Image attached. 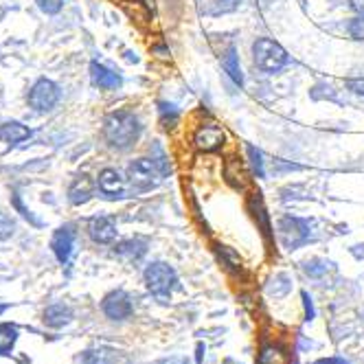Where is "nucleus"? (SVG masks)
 I'll return each mask as SVG.
<instances>
[{"label":"nucleus","mask_w":364,"mask_h":364,"mask_svg":"<svg viewBox=\"0 0 364 364\" xmlns=\"http://www.w3.org/2000/svg\"><path fill=\"white\" fill-rule=\"evenodd\" d=\"M90 80H92V84H95L97 88H101V90H117V88H121V84H123L121 75H117L114 70L106 68V66L99 64V62H92V64H90Z\"/></svg>","instance_id":"f8f14e48"},{"label":"nucleus","mask_w":364,"mask_h":364,"mask_svg":"<svg viewBox=\"0 0 364 364\" xmlns=\"http://www.w3.org/2000/svg\"><path fill=\"white\" fill-rule=\"evenodd\" d=\"M159 112H161V123L165 127H173L178 123V119H180V112H178V108L173 106V103H161Z\"/></svg>","instance_id":"5701e85b"},{"label":"nucleus","mask_w":364,"mask_h":364,"mask_svg":"<svg viewBox=\"0 0 364 364\" xmlns=\"http://www.w3.org/2000/svg\"><path fill=\"white\" fill-rule=\"evenodd\" d=\"M101 309L110 321H125V318L132 316L134 305H132V299H129L123 290H117V292H110L106 299H103Z\"/></svg>","instance_id":"6e6552de"},{"label":"nucleus","mask_w":364,"mask_h":364,"mask_svg":"<svg viewBox=\"0 0 364 364\" xmlns=\"http://www.w3.org/2000/svg\"><path fill=\"white\" fill-rule=\"evenodd\" d=\"M147 252L145 240H123L114 246V255L125 259V262H139V259Z\"/></svg>","instance_id":"4468645a"},{"label":"nucleus","mask_w":364,"mask_h":364,"mask_svg":"<svg viewBox=\"0 0 364 364\" xmlns=\"http://www.w3.org/2000/svg\"><path fill=\"white\" fill-rule=\"evenodd\" d=\"M246 151H248L250 167H252L255 176H257V178H264V176H266V169H264V156H262V151L255 149L252 145H248V147H246Z\"/></svg>","instance_id":"b1692460"},{"label":"nucleus","mask_w":364,"mask_h":364,"mask_svg":"<svg viewBox=\"0 0 364 364\" xmlns=\"http://www.w3.org/2000/svg\"><path fill=\"white\" fill-rule=\"evenodd\" d=\"M351 9L358 16H364V0H351Z\"/></svg>","instance_id":"473e14b6"},{"label":"nucleus","mask_w":364,"mask_h":364,"mask_svg":"<svg viewBox=\"0 0 364 364\" xmlns=\"http://www.w3.org/2000/svg\"><path fill=\"white\" fill-rule=\"evenodd\" d=\"M114 362V351L108 347H95L84 351L82 364H112Z\"/></svg>","instance_id":"6ab92c4d"},{"label":"nucleus","mask_w":364,"mask_h":364,"mask_svg":"<svg viewBox=\"0 0 364 364\" xmlns=\"http://www.w3.org/2000/svg\"><path fill=\"white\" fill-rule=\"evenodd\" d=\"M18 341V329L9 323L0 325V355H7Z\"/></svg>","instance_id":"412c9836"},{"label":"nucleus","mask_w":364,"mask_h":364,"mask_svg":"<svg viewBox=\"0 0 364 364\" xmlns=\"http://www.w3.org/2000/svg\"><path fill=\"white\" fill-rule=\"evenodd\" d=\"M92 191H95L92 180H90L88 176H77V178L70 182V187H68V200H70V204H75V206L86 204V202L92 198Z\"/></svg>","instance_id":"ddd939ff"},{"label":"nucleus","mask_w":364,"mask_h":364,"mask_svg":"<svg viewBox=\"0 0 364 364\" xmlns=\"http://www.w3.org/2000/svg\"><path fill=\"white\" fill-rule=\"evenodd\" d=\"M250 209H252L255 220L259 222V226H262V232L268 237L270 235V220H268V213L264 209V202H262V198H259V193H255L250 198Z\"/></svg>","instance_id":"aec40b11"},{"label":"nucleus","mask_w":364,"mask_h":364,"mask_svg":"<svg viewBox=\"0 0 364 364\" xmlns=\"http://www.w3.org/2000/svg\"><path fill=\"white\" fill-rule=\"evenodd\" d=\"M141 132H143V127L139 119L127 110H117L103 121V139L108 141L110 147L121 149V151L134 147L136 141L141 139Z\"/></svg>","instance_id":"f257e3e1"},{"label":"nucleus","mask_w":364,"mask_h":364,"mask_svg":"<svg viewBox=\"0 0 364 364\" xmlns=\"http://www.w3.org/2000/svg\"><path fill=\"white\" fill-rule=\"evenodd\" d=\"M257 364H292V358L281 345H264L259 351Z\"/></svg>","instance_id":"f3484780"},{"label":"nucleus","mask_w":364,"mask_h":364,"mask_svg":"<svg viewBox=\"0 0 364 364\" xmlns=\"http://www.w3.org/2000/svg\"><path fill=\"white\" fill-rule=\"evenodd\" d=\"M14 230H16V222L7 213L0 211V240H9L14 235Z\"/></svg>","instance_id":"393cba45"},{"label":"nucleus","mask_w":364,"mask_h":364,"mask_svg":"<svg viewBox=\"0 0 364 364\" xmlns=\"http://www.w3.org/2000/svg\"><path fill=\"white\" fill-rule=\"evenodd\" d=\"M88 235L95 244H112L117 240V226L110 218L99 215L88 222Z\"/></svg>","instance_id":"9b49d317"},{"label":"nucleus","mask_w":364,"mask_h":364,"mask_svg":"<svg viewBox=\"0 0 364 364\" xmlns=\"http://www.w3.org/2000/svg\"><path fill=\"white\" fill-rule=\"evenodd\" d=\"M70 318H73L70 307H66V305H62V303L50 305V307H46V311H44V323H46L48 327H53V329H60V327L68 325Z\"/></svg>","instance_id":"dca6fc26"},{"label":"nucleus","mask_w":364,"mask_h":364,"mask_svg":"<svg viewBox=\"0 0 364 364\" xmlns=\"http://www.w3.org/2000/svg\"><path fill=\"white\" fill-rule=\"evenodd\" d=\"M303 301H305V321H311L314 318V303H311L307 292H303Z\"/></svg>","instance_id":"7c9ffc66"},{"label":"nucleus","mask_w":364,"mask_h":364,"mask_svg":"<svg viewBox=\"0 0 364 364\" xmlns=\"http://www.w3.org/2000/svg\"><path fill=\"white\" fill-rule=\"evenodd\" d=\"M349 36L353 40H364V16H358L349 22V27H347Z\"/></svg>","instance_id":"bb28decb"},{"label":"nucleus","mask_w":364,"mask_h":364,"mask_svg":"<svg viewBox=\"0 0 364 364\" xmlns=\"http://www.w3.org/2000/svg\"><path fill=\"white\" fill-rule=\"evenodd\" d=\"M127 178L136 191H151L161 185L163 173L151 159H139L127 165Z\"/></svg>","instance_id":"39448f33"},{"label":"nucleus","mask_w":364,"mask_h":364,"mask_svg":"<svg viewBox=\"0 0 364 364\" xmlns=\"http://www.w3.org/2000/svg\"><path fill=\"white\" fill-rule=\"evenodd\" d=\"M75 246V230L73 226H62L53 232V240H50V248H53L55 257L60 264H68V259L73 255Z\"/></svg>","instance_id":"9d476101"},{"label":"nucleus","mask_w":364,"mask_h":364,"mask_svg":"<svg viewBox=\"0 0 364 364\" xmlns=\"http://www.w3.org/2000/svg\"><path fill=\"white\" fill-rule=\"evenodd\" d=\"M224 141H226V134H224L222 127H218L213 123H204L196 129L193 147L198 151H204V154H213V151H220L224 147Z\"/></svg>","instance_id":"0eeeda50"},{"label":"nucleus","mask_w":364,"mask_h":364,"mask_svg":"<svg viewBox=\"0 0 364 364\" xmlns=\"http://www.w3.org/2000/svg\"><path fill=\"white\" fill-rule=\"evenodd\" d=\"M145 285L147 290L156 296H167L171 294V290L176 288L178 283V277H176V270L165 264V262H154L145 268Z\"/></svg>","instance_id":"20e7f679"},{"label":"nucleus","mask_w":364,"mask_h":364,"mask_svg":"<svg viewBox=\"0 0 364 364\" xmlns=\"http://www.w3.org/2000/svg\"><path fill=\"white\" fill-rule=\"evenodd\" d=\"M36 3H38V7H40L46 16H55V14H60L62 7H64V0H36Z\"/></svg>","instance_id":"a878e982"},{"label":"nucleus","mask_w":364,"mask_h":364,"mask_svg":"<svg viewBox=\"0 0 364 364\" xmlns=\"http://www.w3.org/2000/svg\"><path fill=\"white\" fill-rule=\"evenodd\" d=\"M277 235L285 250H299L311 237L309 222L294 215H283L277 224Z\"/></svg>","instance_id":"7ed1b4c3"},{"label":"nucleus","mask_w":364,"mask_h":364,"mask_svg":"<svg viewBox=\"0 0 364 364\" xmlns=\"http://www.w3.org/2000/svg\"><path fill=\"white\" fill-rule=\"evenodd\" d=\"M345 86L353 92V95H360L364 97V77H355V80H347Z\"/></svg>","instance_id":"c756f323"},{"label":"nucleus","mask_w":364,"mask_h":364,"mask_svg":"<svg viewBox=\"0 0 364 364\" xmlns=\"http://www.w3.org/2000/svg\"><path fill=\"white\" fill-rule=\"evenodd\" d=\"M311 364H349L345 358H321L316 362H311Z\"/></svg>","instance_id":"2f4dec72"},{"label":"nucleus","mask_w":364,"mask_h":364,"mask_svg":"<svg viewBox=\"0 0 364 364\" xmlns=\"http://www.w3.org/2000/svg\"><path fill=\"white\" fill-rule=\"evenodd\" d=\"M252 62L264 73H279L281 68L288 66L290 55L285 53V48L279 42L270 38H257L252 44Z\"/></svg>","instance_id":"f03ea898"},{"label":"nucleus","mask_w":364,"mask_h":364,"mask_svg":"<svg viewBox=\"0 0 364 364\" xmlns=\"http://www.w3.org/2000/svg\"><path fill=\"white\" fill-rule=\"evenodd\" d=\"M329 266H331V264L325 262V259H311V262H305V264H303V270H305V274H309V277L321 279L323 274H327Z\"/></svg>","instance_id":"4be33fe9"},{"label":"nucleus","mask_w":364,"mask_h":364,"mask_svg":"<svg viewBox=\"0 0 364 364\" xmlns=\"http://www.w3.org/2000/svg\"><path fill=\"white\" fill-rule=\"evenodd\" d=\"M11 202H14V206L20 211V215H22L24 220H29V222H31V224H36V226H42V222H40V220H36V218L31 215V211L27 209V206L22 204V200H20V196H18V193H14Z\"/></svg>","instance_id":"cd10ccee"},{"label":"nucleus","mask_w":364,"mask_h":364,"mask_svg":"<svg viewBox=\"0 0 364 364\" xmlns=\"http://www.w3.org/2000/svg\"><path fill=\"white\" fill-rule=\"evenodd\" d=\"M62 92L58 88L55 82L50 80H38L31 90H29V106L36 110V112H48L58 106Z\"/></svg>","instance_id":"423d86ee"},{"label":"nucleus","mask_w":364,"mask_h":364,"mask_svg":"<svg viewBox=\"0 0 364 364\" xmlns=\"http://www.w3.org/2000/svg\"><path fill=\"white\" fill-rule=\"evenodd\" d=\"M99 191L106 198H125V182L121 178V173L112 167H106L99 171Z\"/></svg>","instance_id":"1a4fd4ad"},{"label":"nucleus","mask_w":364,"mask_h":364,"mask_svg":"<svg viewBox=\"0 0 364 364\" xmlns=\"http://www.w3.org/2000/svg\"><path fill=\"white\" fill-rule=\"evenodd\" d=\"M222 66H224V70L228 73V77H230L232 82H235L237 86H244V75H242L240 55H237L235 46H230L226 53L222 55Z\"/></svg>","instance_id":"a211bd4d"},{"label":"nucleus","mask_w":364,"mask_h":364,"mask_svg":"<svg viewBox=\"0 0 364 364\" xmlns=\"http://www.w3.org/2000/svg\"><path fill=\"white\" fill-rule=\"evenodd\" d=\"M31 136V129L27 125H22L20 121H7L0 125V141H5L9 145H18L22 141H27Z\"/></svg>","instance_id":"2eb2a0df"},{"label":"nucleus","mask_w":364,"mask_h":364,"mask_svg":"<svg viewBox=\"0 0 364 364\" xmlns=\"http://www.w3.org/2000/svg\"><path fill=\"white\" fill-rule=\"evenodd\" d=\"M242 0H215V14H228V11H235L240 7Z\"/></svg>","instance_id":"c85d7f7f"},{"label":"nucleus","mask_w":364,"mask_h":364,"mask_svg":"<svg viewBox=\"0 0 364 364\" xmlns=\"http://www.w3.org/2000/svg\"><path fill=\"white\" fill-rule=\"evenodd\" d=\"M5 309H7V305H3V303H0V314H3Z\"/></svg>","instance_id":"72a5a7b5"}]
</instances>
